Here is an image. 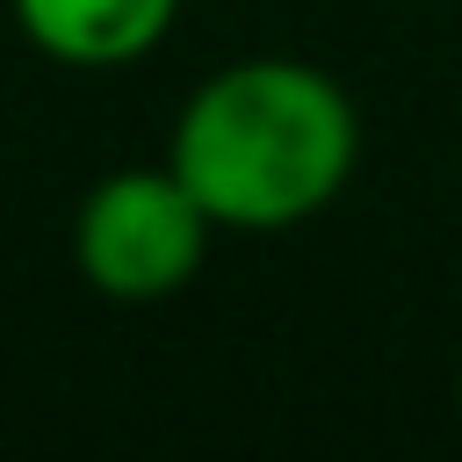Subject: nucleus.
<instances>
[{"instance_id":"obj_1","label":"nucleus","mask_w":462,"mask_h":462,"mask_svg":"<svg viewBox=\"0 0 462 462\" xmlns=\"http://www.w3.org/2000/svg\"><path fill=\"white\" fill-rule=\"evenodd\" d=\"M361 159L346 87L303 58H231L173 116L166 166L217 231H289L318 217Z\"/></svg>"},{"instance_id":"obj_2","label":"nucleus","mask_w":462,"mask_h":462,"mask_svg":"<svg viewBox=\"0 0 462 462\" xmlns=\"http://www.w3.org/2000/svg\"><path fill=\"white\" fill-rule=\"evenodd\" d=\"M217 217L188 195L173 166H116L87 188L72 217V260L108 303H166L209 260Z\"/></svg>"},{"instance_id":"obj_3","label":"nucleus","mask_w":462,"mask_h":462,"mask_svg":"<svg viewBox=\"0 0 462 462\" xmlns=\"http://www.w3.org/2000/svg\"><path fill=\"white\" fill-rule=\"evenodd\" d=\"M14 29L72 72H116L137 65L180 14V0H7Z\"/></svg>"},{"instance_id":"obj_4","label":"nucleus","mask_w":462,"mask_h":462,"mask_svg":"<svg viewBox=\"0 0 462 462\" xmlns=\"http://www.w3.org/2000/svg\"><path fill=\"white\" fill-rule=\"evenodd\" d=\"M455 411H462V375H455Z\"/></svg>"}]
</instances>
